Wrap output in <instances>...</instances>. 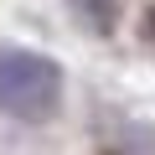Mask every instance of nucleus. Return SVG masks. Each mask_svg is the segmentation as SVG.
<instances>
[{"mask_svg": "<svg viewBox=\"0 0 155 155\" xmlns=\"http://www.w3.org/2000/svg\"><path fill=\"white\" fill-rule=\"evenodd\" d=\"M62 104V67L41 52H0V114L21 124L52 119Z\"/></svg>", "mask_w": 155, "mask_h": 155, "instance_id": "1", "label": "nucleus"}, {"mask_svg": "<svg viewBox=\"0 0 155 155\" xmlns=\"http://www.w3.org/2000/svg\"><path fill=\"white\" fill-rule=\"evenodd\" d=\"M67 5L78 11V21H83L88 31H98V36H109L114 21H119V0H67Z\"/></svg>", "mask_w": 155, "mask_h": 155, "instance_id": "2", "label": "nucleus"}]
</instances>
